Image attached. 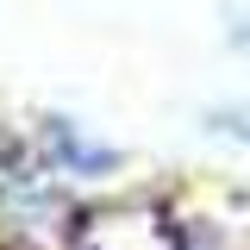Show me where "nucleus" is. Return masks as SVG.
Returning <instances> with one entry per match:
<instances>
[{"label": "nucleus", "instance_id": "nucleus-1", "mask_svg": "<svg viewBox=\"0 0 250 250\" xmlns=\"http://www.w3.org/2000/svg\"><path fill=\"white\" fill-rule=\"evenodd\" d=\"M44 138H50V150H57L69 169H88V175H100V169H113V163H119L113 150H100V144H88V138H75V125H69V119H50Z\"/></svg>", "mask_w": 250, "mask_h": 250}, {"label": "nucleus", "instance_id": "nucleus-2", "mask_svg": "<svg viewBox=\"0 0 250 250\" xmlns=\"http://www.w3.org/2000/svg\"><path fill=\"white\" fill-rule=\"evenodd\" d=\"M207 125H213V131H225V138H238V144H250V106H219Z\"/></svg>", "mask_w": 250, "mask_h": 250}, {"label": "nucleus", "instance_id": "nucleus-3", "mask_svg": "<svg viewBox=\"0 0 250 250\" xmlns=\"http://www.w3.org/2000/svg\"><path fill=\"white\" fill-rule=\"evenodd\" d=\"M231 44H250V19H238V25H231Z\"/></svg>", "mask_w": 250, "mask_h": 250}]
</instances>
